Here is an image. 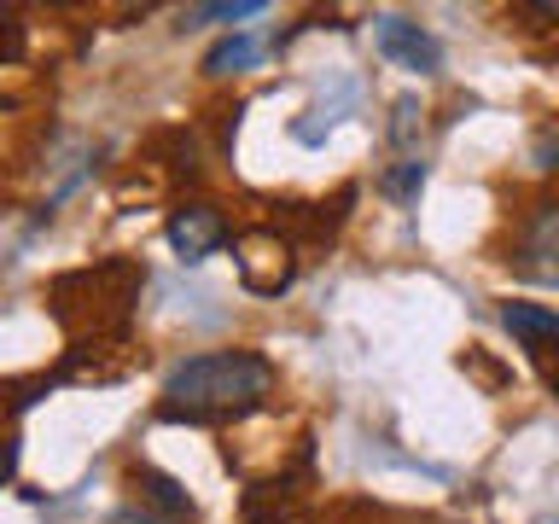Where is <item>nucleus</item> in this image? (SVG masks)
Masks as SVG:
<instances>
[{"label": "nucleus", "instance_id": "f257e3e1", "mask_svg": "<svg viewBox=\"0 0 559 524\" xmlns=\"http://www.w3.org/2000/svg\"><path fill=\"white\" fill-rule=\"evenodd\" d=\"M274 391V361L257 349H210L187 356L164 379L157 419H187V426H227V419L257 414Z\"/></svg>", "mask_w": 559, "mask_h": 524}, {"label": "nucleus", "instance_id": "f03ea898", "mask_svg": "<svg viewBox=\"0 0 559 524\" xmlns=\"http://www.w3.org/2000/svg\"><path fill=\"white\" fill-rule=\"evenodd\" d=\"M140 262L129 257H105L94 262V269H76V274H59L47 286V297H87V309L70 321V332H122L129 326V309H134V297H140Z\"/></svg>", "mask_w": 559, "mask_h": 524}, {"label": "nucleus", "instance_id": "7ed1b4c3", "mask_svg": "<svg viewBox=\"0 0 559 524\" xmlns=\"http://www.w3.org/2000/svg\"><path fill=\"white\" fill-rule=\"evenodd\" d=\"M234 257H239L245 291H257V297H280L297 279V251H292V239H280V227H245L234 239Z\"/></svg>", "mask_w": 559, "mask_h": 524}, {"label": "nucleus", "instance_id": "20e7f679", "mask_svg": "<svg viewBox=\"0 0 559 524\" xmlns=\"http://www.w3.org/2000/svg\"><path fill=\"white\" fill-rule=\"evenodd\" d=\"M373 41H379L384 59L402 64V70H414V76H431V70L443 64V47H437V35H426L419 24H408V17H396V12L373 17Z\"/></svg>", "mask_w": 559, "mask_h": 524}, {"label": "nucleus", "instance_id": "39448f33", "mask_svg": "<svg viewBox=\"0 0 559 524\" xmlns=\"http://www.w3.org/2000/svg\"><path fill=\"white\" fill-rule=\"evenodd\" d=\"M164 234H169V245H175L181 262H204L210 251L227 245V222H222L216 204H181V210H169Z\"/></svg>", "mask_w": 559, "mask_h": 524}, {"label": "nucleus", "instance_id": "423d86ee", "mask_svg": "<svg viewBox=\"0 0 559 524\" xmlns=\"http://www.w3.org/2000/svg\"><path fill=\"white\" fill-rule=\"evenodd\" d=\"M536 257H548V262H542V279H559V204H536L531 216H524V234H519V269L531 274V269H536Z\"/></svg>", "mask_w": 559, "mask_h": 524}, {"label": "nucleus", "instance_id": "0eeeda50", "mask_svg": "<svg viewBox=\"0 0 559 524\" xmlns=\"http://www.w3.org/2000/svg\"><path fill=\"white\" fill-rule=\"evenodd\" d=\"M239 513L245 524H286L297 513V484L292 478H262L245 489V501H239Z\"/></svg>", "mask_w": 559, "mask_h": 524}, {"label": "nucleus", "instance_id": "6e6552de", "mask_svg": "<svg viewBox=\"0 0 559 524\" xmlns=\"http://www.w3.org/2000/svg\"><path fill=\"white\" fill-rule=\"evenodd\" d=\"M129 484L157 507V513H169V519H192V513H199V501H192L187 489L175 484L169 472H157V466H134V472H129Z\"/></svg>", "mask_w": 559, "mask_h": 524}, {"label": "nucleus", "instance_id": "1a4fd4ad", "mask_svg": "<svg viewBox=\"0 0 559 524\" xmlns=\"http://www.w3.org/2000/svg\"><path fill=\"white\" fill-rule=\"evenodd\" d=\"M501 326L531 349L559 344V309H542V303H501Z\"/></svg>", "mask_w": 559, "mask_h": 524}, {"label": "nucleus", "instance_id": "9d476101", "mask_svg": "<svg viewBox=\"0 0 559 524\" xmlns=\"http://www.w3.org/2000/svg\"><path fill=\"white\" fill-rule=\"evenodd\" d=\"M257 59H262L257 35H222V41L204 52V76H234V70H251Z\"/></svg>", "mask_w": 559, "mask_h": 524}, {"label": "nucleus", "instance_id": "9b49d317", "mask_svg": "<svg viewBox=\"0 0 559 524\" xmlns=\"http://www.w3.org/2000/svg\"><path fill=\"white\" fill-rule=\"evenodd\" d=\"M384 192H391L396 204H414L419 199V187H426V164H419V157H402L396 169H384V181H379Z\"/></svg>", "mask_w": 559, "mask_h": 524}, {"label": "nucleus", "instance_id": "f8f14e48", "mask_svg": "<svg viewBox=\"0 0 559 524\" xmlns=\"http://www.w3.org/2000/svg\"><path fill=\"white\" fill-rule=\"evenodd\" d=\"M262 0H210V7H187V24H239V17H257Z\"/></svg>", "mask_w": 559, "mask_h": 524}, {"label": "nucleus", "instance_id": "ddd939ff", "mask_svg": "<svg viewBox=\"0 0 559 524\" xmlns=\"http://www.w3.org/2000/svg\"><path fill=\"white\" fill-rule=\"evenodd\" d=\"M461 373H472V379L484 384V391H507V384H513V373H507V367H496V361H489V356H484L478 344H472L466 356H461Z\"/></svg>", "mask_w": 559, "mask_h": 524}, {"label": "nucleus", "instance_id": "4468645a", "mask_svg": "<svg viewBox=\"0 0 559 524\" xmlns=\"http://www.w3.org/2000/svg\"><path fill=\"white\" fill-rule=\"evenodd\" d=\"M419 117H426V111H419V99H396V122H391V140H396L402 152H408L414 140H419Z\"/></svg>", "mask_w": 559, "mask_h": 524}, {"label": "nucleus", "instance_id": "2eb2a0df", "mask_svg": "<svg viewBox=\"0 0 559 524\" xmlns=\"http://www.w3.org/2000/svg\"><path fill=\"white\" fill-rule=\"evenodd\" d=\"M24 59V24H17V12H0V64Z\"/></svg>", "mask_w": 559, "mask_h": 524}, {"label": "nucleus", "instance_id": "dca6fc26", "mask_svg": "<svg viewBox=\"0 0 559 524\" xmlns=\"http://www.w3.org/2000/svg\"><path fill=\"white\" fill-rule=\"evenodd\" d=\"M536 169H559V122L536 134Z\"/></svg>", "mask_w": 559, "mask_h": 524}, {"label": "nucleus", "instance_id": "f3484780", "mask_svg": "<svg viewBox=\"0 0 559 524\" xmlns=\"http://www.w3.org/2000/svg\"><path fill=\"white\" fill-rule=\"evenodd\" d=\"M12 472H17V443H12V437H0V484H7Z\"/></svg>", "mask_w": 559, "mask_h": 524}, {"label": "nucleus", "instance_id": "a211bd4d", "mask_svg": "<svg viewBox=\"0 0 559 524\" xmlns=\"http://www.w3.org/2000/svg\"><path fill=\"white\" fill-rule=\"evenodd\" d=\"M548 379H554V391H559V367H554V373H548Z\"/></svg>", "mask_w": 559, "mask_h": 524}]
</instances>
